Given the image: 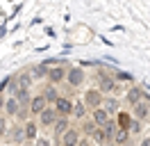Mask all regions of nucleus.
<instances>
[{
  "label": "nucleus",
  "mask_w": 150,
  "mask_h": 146,
  "mask_svg": "<svg viewBox=\"0 0 150 146\" xmlns=\"http://www.w3.org/2000/svg\"><path fill=\"white\" fill-rule=\"evenodd\" d=\"M146 96H148V94L141 89V87H130V89L125 91V103L134 107V105H139L141 100H146Z\"/></svg>",
  "instance_id": "7"
},
{
  "label": "nucleus",
  "mask_w": 150,
  "mask_h": 146,
  "mask_svg": "<svg viewBox=\"0 0 150 146\" xmlns=\"http://www.w3.org/2000/svg\"><path fill=\"white\" fill-rule=\"evenodd\" d=\"M130 132H132V135H141V132H143V121H139V119L132 117V121H130Z\"/></svg>",
  "instance_id": "23"
},
{
  "label": "nucleus",
  "mask_w": 150,
  "mask_h": 146,
  "mask_svg": "<svg viewBox=\"0 0 150 146\" xmlns=\"http://www.w3.org/2000/svg\"><path fill=\"white\" fill-rule=\"evenodd\" d=\"M59 119V112H57L55 105H48L41 114H39V126L41 128H52L55 126V121Z\"/></svg>",
  "instance_id": "2"
},
{
  "label": "nucleus",
  "mask_w": 150,
  "mask_h": 146,
  "mask_svg": "<svg viewBox=\"0 0 150 146\" xmlns=\"http://www.w3.org/2000/svg\"><path fill=\"white\" fill-rule=\"evenodd\" d=\"M34 146H52V142H50V139H46V137H39L37 142H34Z\"/></svg>",
  "instance_id": "26"
},
{
  "label": "nucleus",
  "mask_w": 150,
  "mask_h": 146,
  "mask_svg": "<svg viewBox=\"0 0 150 146\" xmlns=\"http://www.w3.org/2000/svg\"><path fill=\"white\" fill-rule=\"evenodd\" d=\"M116 80H130L132 82V75H130V73H118V75H116Z\"/></svg>",
  "instance_id": "28"
},
{
  "label": "nucleus",
  "mask_w": 150,
  "mask_h": 146,
  "mask_svg": "<svg viewBox=\"0 0 150 146\" xmlns=\"http://www.w3.org/2000/svg\"><path fill=\"white\" fill-rule=\"evenodd\" d=\"M130 121H132L130 114H123V112L118 114V126L121 128H127V130H130Z\"/></svg>",
  "instance_id": "25"
},
{
  "label": "nucleus",
  "mask_w": 150,
  "mask_h": 146,
  "mask_svg": "<svg viewBox=\"0 0 150 146\" xmlns=\"http://www.w3.org/2000/svg\"><path fill=\"white\" fill-rule=\"evenodd\" d=\"M43 96H46V100L50 103V105H55L57 100L62 98V96H59V89H57V84H48L46 89H43Z\"/></svg>",
  "instance_id": "19"
},
{
  "label": "nucleus",
  "mask_w": 150,
  "mask_h": 146,
  "mask_svg": "<svg viewBox=\"0 0 150 146\" xmlns=\"http://www.w3.org/2000/svg\"><path fill=\"white\" fill-rule=\"evenodd\" d=\"M98 128H100V126L96 123L93 119H89V121H84V123H82V128H80V130H82V135H84V137H91Z\"/></svg>",
  "instance_id": "21"
},
{
  "label": "nucleus",
  "mask_w": 150,
  "mask_h": 146,
  "mask_svg": "<svg viewBox=\"0 0 150 146\" xmlns=\"http://www.w3.org/2000/svg\"><path fill=\"white\" fill-rule=\"evenodd\" d=\"M9 139L14 142V146H21L23 142H28V137H25V126H14L9 128Z\"/></svg>",
  "instance_id": "13"
},
{
  "label": "nucleus",
  "mask_w": 150,
  "mask_h": 146,
  "mask_svg": "<svg viewBox=\"0 0 150 146\" xmlns=\"http://www.w3.org/2000/svg\"><path fill=\"white\" fill-rule=\"evenodd\" d=\"M48 105H50V103L46 100V96H43V94L34 96V98H32V103H30V117H39V114H41Z\"/></svg>",
  "instance_id": "11"
},
{
  "label": "nucleus",
  "mask_w": 150,
  "mask_h": 146,
  "mask_svg": "<svg viewBox=\"0 0 150 146\" xmlns=\"http://www.w3.org/2000/svg\"><path fill=\"white\" fill-rule=\"evenodd\" d=\"M132 117L134 119H139V121H148L150 119V100H141L139 105H134L132 107Z\"/></svg>",
  "instance_id": "10"
},
{
  "label": "nucleus",
  "mask_w": 150,
  "mask_h": 146,
  "mask_svg": "<svg viewBox=\"0 0 150 146\" xmlns=\"http://www.w3.org/2000/svg\"><path fill=\"white\" fill-rule=\"evenodd\" d=\"M84 80H86L84 69H80V66H71V69H68V73H66V82H68L71 87H80Z\"/></svg>",
  "instance_id": "6"
},
{
  "label": "nucleus",
  "mask_w": 150,
  "mask_h": 146,
  "mask_svg": "<svg viewBox=\"0 0 150 146\" xmlns=\"http://www.w3.org/2000/svg\"><path fill=\"white\" fill-rule=\"evenodd\" d=\"M9 132V123H7V114H0V137Z\"/></svg>",
  "instance_id": "24"
},
{
  "label": "nucleus",
  "mask_w": 150,
  "mask_h": 146,
  "mask_svg": "<svg viewBox=\"0 0 150 146\" xmlns=\"http://www.w3.org/2000/svg\"><path fill=\"white\" fill-rule=\"evenodd\" d=\"M139 146H150V137H143V139H141V144Z\"/></svg>",
  "instance_id": "30"
},
{
  "label": "nucleus",
  "mask_w": 150,
  "mask_h": 146,
  "mask_svg": "<svg viewBox=\"0 0 150 146\" xmlns=\"http://www.w3.org/2000/svg\"><path fill=\"white\" fill-rule=\"evenodd\" d=\"M57 112H59V117H73V100L66 98V96H62V98L55 103Z\"/></svg>",
  "instance_id": "12"
},
{
  "label": "nucleus",
  "mask_w": 150,
  "mask_h": 146,
  "mask_svg": "<svg viewBox=\"0 0 150 146\" xmlns=\"http://www.w3.org/2000/svg\"><path fill=\"white\" fill-rule=\"evenodd\" d=\"M23 126H25V137H28V142H37L39 139V123L34 119H30V121H25Z\"/></svg>",
  "instance_id": "16"
},
{
  "label": "nucleus",
  "mask_w": 150,
  "mask_h": 146,
  "mask_svg": "<svg viewBox=\"0 0 150 146\" xmlns=\"http://www.w3.org/2000/svg\"><path fill=\"white\" fill-rule=\"evenodd\" d=\"M77 146H91V139H89V137H82V142H80Z\"/></svg>",
  "instance_id": "29"
},
{
  "label": "nucleus",
  "mask_w": 150,
  "mask_h": 146,
  "mask_svg": "<svg viewBox=\"0 0 150 146\" xmlns=\"http://www.w3.org/2000/svg\"><path fill=\"white\" fill-rule=\"evenodd\" d=\"M98 78H100V87H98V89L103 91V94H116V91L121 89V87H118V80H116L114 75L98 73Z\"/></svg>",
  "instance_id": "5"
},
{
  "label": "nucleus",
  "mask_w": 150,
  "mask_h": 146,
  "mask_svg": "<svg viewBox=\"0 0 150 146\" xmlns=\"http://www.w3.org/2000/svg\"><path fill=\"white\" fill-rule=\"evenodd\" d=\"M118 128H121V126H118V121H114V119L109 121V123H107V126H103L105 135H107V139H109L112 144H114V135H116V130H118Z\"/></svg>",
  "instance_id": "22"
},
{
  "label": "nucleus",
  "mask_w": 150,
  "mask_h": 146,
  "mask_svg": "<svg viewBox=\"0 0 150 146\" xmlns=\"http://www.w3.org/2000/svg\"><path fill=\"white\" fill-rule=\"evenodd\" d=\"M2 89H5V84H0V110H5V96H2Z\"/></svg>",
  "instance_id": "27"
},
{
  "label": "nucleus",
  "mask_w": 150,
  "mask_h": 146,
  "mask_svg": "<svg viewBox=\"0 0 150 146\" xmlns=\"http://www.w3.org/2000/svg\"><path fill=\"white\" fill-rule=\"evenodd\" d=\"M5 114L7 117H18L21 114V103L16 96H7V100H5Z\"/></svg>",
  "instance_id": "14"
},
{
  "label": "nucleus",
  "mask_w": 150,
  "mask_h": 146,
  "mask_svg": "<svg viewBox=\"0 0 150 146\" xmlns=\"http://www.w3.org/2000/svg\"><path fill=\"white\" fill-rule=\"evenodd\" d=\"M82 100L86 103V107L89 110H98V107H103V103H105V94L100 89H86L84 91V96H82Z\"/></svg>",
  "instance_id": "1"
},
{
  "label": "nucleus",
  "mask_w": 150,
  "mask_h": 146,
  "mask_svg": "<svg viewBox=\"0 0 150 146\" xmlns=\"http://www.w3.org/2000/svg\"><path fill=\"white\" fill-rule=\"evenodd\" d=\"M66 73H68V69L62 66V64L50 66V69H48V80H50V84H59L62 80H66Z\"/></svg>",
  "instance_id": "8"
},
{
  "label": "nucleus",
  "mask_w": 150,
  "mask_h": 146,
  "mask_svg": "<svg viewBox=\"0 0 150 146\" xmlns=\"http://www.w3.org/2000/svg\"><path fill=\"white\" fill-rule=\"evenodd\" d=\"M112 114H109V112H107V110H103V107H98V110H91V119H93L96 123H98V126L103 128V126H107V123H109V121H112Z\"/></svg>",
  "instance_id": "15"
},
{
  "label": "nucleus",
  "mask_w": 150,
  "mask_h": 146,
  "mask_svg": "<svg viewBox=\"0 0 150 146\" xmlns=\"http://www.w3.org/2000/svg\"><path fill=\"white\" fill-rule=\"evenodd\" d=\"M86 112H89V107H86L84 100H75V103H73V117L75 119H84Z\"/></svg>",
  "instance_id": "20"
},
{
  "label": "nucleus",
  "mask_w": 150,
  "mask_h": 146,
  "mask_svg": "<svg viewBox=\"0 0 150 146\" xmlns=\"http://www.w3.org/2000/svg\"><path fill=\"white\" fill-rule=\"evenodd\" d=\"M50 130H52L55 139L59 142V139H62V135H64L66 130H71V117H59V119L55 121V126L50 128Z\"/></svg>",
  "instance_id": "9"
},
{
  "label": "nucleus",
  "mask_w": 150,
  "mask_h": 146,
  "mask_svg": "<svg viewBox=\"0 0 150 146\" xmlns=\"http://www.w3.org/2000/svg\"><path fill=\"white\" fill-rule=\"evenodd\" d=\"M103 110H107L109 114H116V112L121 110V100H118V98H114V96H105Z\"/></svg>",
  "instance_id": "18"
},
{
  "label": "nucleus",
  "mask_w": 150,
  "mask_h": 146,
  "mask_svg": "<svg viewBox=\"0 0 150 146\" xmlns=\"http://www.w3.org/2000/svg\"><path fill=\"white\" fill-rule=\"evenodd\" d=\"M32 80H34V78H32L30 73H18V75H14V78L9 80V91L14 94L16 89H30Z\"/></svg>",
  "instance_id": "3"
},
{
  "label": "nucleus",
  "mask_w": 150,
  "mask_h": 146,
  "mask_svg": "<svg viewBox=\"0 0 150 146\" xmlns=\"http://www.w3.org/2000/svg\"><path fill=\"white\" fill-rule=\"evenodd\" d=\"M82 130L80 128H71V130H66L64 135H62V139H59V146H77L80 142H82Z\"/></svg>",
  "instance_id": "4"
},
{
  "label": "nucleus",
  "mask_w": 150,
  "mask_h": 146,
  "mask_svg": "<svg viewBox=\"0 0 150 146\" xmlns=\"http://www.w3.org/2000/svg\"><path fill=\"white\" fill-rule=\"evenodd\" d=\"M130 130L127 128H118L116 130V135H114V146H125L127 142H130Z\"/></svg>",
  "instance_id": "17"
}]
</instances>
